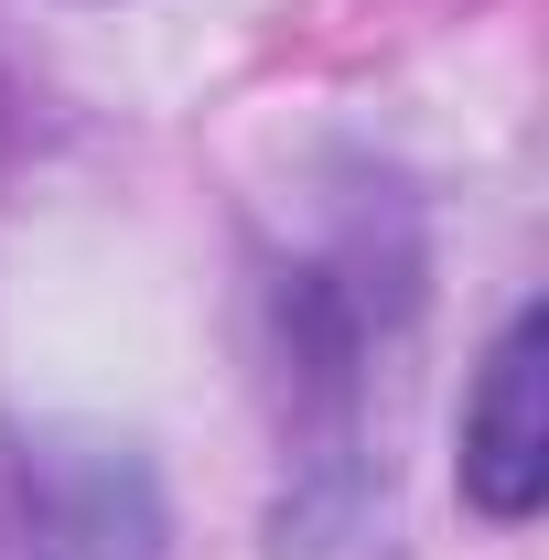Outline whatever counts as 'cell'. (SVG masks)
<instances>
[{
	"label": "cell",
	"mask_w": 549,
	"mask_h": 560,
	"mask_svg": "<svg viewBox=\"0 0 549 560\" xmlns=\"http://www.w3.org/2000/svg\"><path fill=\"white\" fill-rule=\"evenodd\" d=\"M464 495L495 528L539 517V495H549V313L539 302H517V324L475 366V399H464Z\"/></svg>",
	"instance_id": "obj_1"
}]
</instances>
